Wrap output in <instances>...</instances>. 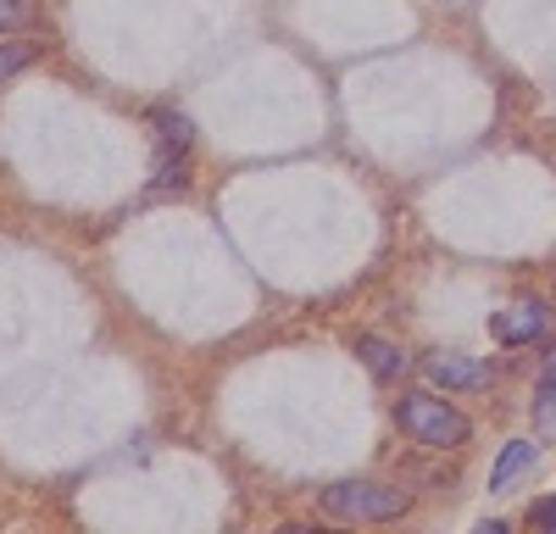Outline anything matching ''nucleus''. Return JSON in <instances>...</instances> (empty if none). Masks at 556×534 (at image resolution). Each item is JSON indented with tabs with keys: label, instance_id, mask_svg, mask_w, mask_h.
Returning a JSON list of instances; mask_svg holds the SVG:
<instances>
[{
	"label": "nucleus",
	"instance_id": "f257e3e1",
	"mask_svg": "<svg viewBox=\"0 0 556 534\" xmlns=\"http://www.w3.org/2000/svg\"><path fill=\"white\" fill-rule=\"evenodd\" d=\"M317 507L334 523H395L412 512V490L379 484V479H340L329 490H317Z\"/></svg>",
	"mask_w": 556,
	"mask_h": 534
},
{
	"label": "nucleus",
	"instance_id": "f03ea898",
	"mask_svg": "<svg viewBox=\"0 0 556 534\" xmlns=\"http://www.w3.org/2000/svg\"><path fill=\"white\" fill-rule=\"evenodd\" d=\"M395 429L406 440H417V445H429V452H456V445L473 434V423L434 390H406L395 400Z\"/></svg>",
	"mask_w": 556,
	"mask_h": 534
},
{
	"label": "nucleus",
	"instance_id": "7ed1b4c3",
	"mask_svg": "<svg viewBox=\"0 0 556 534\" xmlns=\"http://www.w3.org/2000/svg\"><path fill=\"white\" fill-rule=\"evenodd\" d=\"M490 334H495L501 345H534V340L551 334V306H545V301L506 306V312H495V318H490Z\"/></svg>",
	"mask_w": 556,
	"mask_h": 534
},
{
	"label": "nucleus",
	"instance_id": "20e7f679",
	"mask_svg": "<svg viewBox=\"0 0 556 534\" xmlns=\"http://www.w3.org/2000/svg\"><path fill=\"white\" fill-rule=\"evenodd\" d=\"M490 363L484 356H424V379L429 384H440V390H484L490 384Z\"/></svg>",
	"mask_w": 556,
	"mask_h": 534
},
{
	"label": "nucleus",
	"instance_id": "39448f33",
	"mask_svg": "<svg viewBox=\"0 0 556 534\" xmlns=\"http://www.w3.org/2000/svg\"><path fill=\"white\" fill-rule=\"evenodd\" d=\"M356 356L367 363V373H374L379 384H390V379H401L412 368V356L395 340H379V334H356Z\"/></svg>",
	"mask_w": 556,
	"mask_h": 534
},
{
	"label": "nucleus",
	"instance_id": "423d86ee",
	"mask_svg": "<svg viewBox=\"0 0 556 534\" xmlns=\"http://www.w3.org/2000/svg\"><path fill=\"white\" fill-rule=\"evenodd\" d=\"M534 462H540V445H534V440H506L501 457H495V468H490V490H495V496H501V490H513V479L529 473Z\"/></svg>",
	"mask_w": 556,
	"mask_h": 534
},
{
	"label": "nucleus",
	"instance_id": "0eeeda50",
	"mask_svg": "<svg viewBox=\"0 0 556 534\" xmlns=\"http://www.w3.org/2000/svg\"><path fill=\"white\" fill-rule=\"evenodd\" d=\"M534 423L540 429H556V356L545 363V373L534 384Z\"/></svg>",
	"mask_w": 556,
	"mask_h": 534
},
{
	"label": "nucleus",
	"instance_id": "6e6552de",
	"mask_svg": "<svg viewBox=\"0 0 556 534\" xmlns=\"http://www.w3.org/2000/svg\"><path fill=\"white\" fill-rule=\"evenodd\" d=\"M39 23V0H0V34H17Z\"/></svg>",
	"mask_w": 556,
	"mask_h": 534
},
{
	"label": "nucleus",
	"instance_id": "1a4fd4ad",
	"mask_svg": "<svg viewBox=\"0 0 556 534\" xmlns=\"http://www.w3.org/2000/svg\"><path fill=\"white\" fill-rule=\"evenodd\" d=\"M34 56H39V44H34V39H12V44H0V84H7L12 73H23Z\"/></svg>",
	"mask_w": 556,
	"mask_h": 534
},
{
	"label": "nucleus",
	"instance_id": "9d476101",
	"mask_svg": "<svg viewBox=\"0 0 556 534\" xmlns=\"http://www.w3.org/2000/svg\"><path fill=\"white\" fill-rule=\"evenodd\" d=\"M156 145H178V151H190V117L184 112H156Z\"/></svg>",
	"mask_w": 556,
	"mask_h": 534
},
{
	"label": "nucleus",
	"instance_id": "9b49d317",
	"mask_svg": "<svg viewBox=\"0 0 556 534\" xmlns=\"http://www.w3.org/2000/svg\"><path fill=\"white\" fill-rule=\"evenodd\" d=\"M529 523H540V529H551V534H556V496H545V501H534V512H529Z\"/></svg>",
	"mask_w": 556,
	"mask_h": 534
}]
</instances>
